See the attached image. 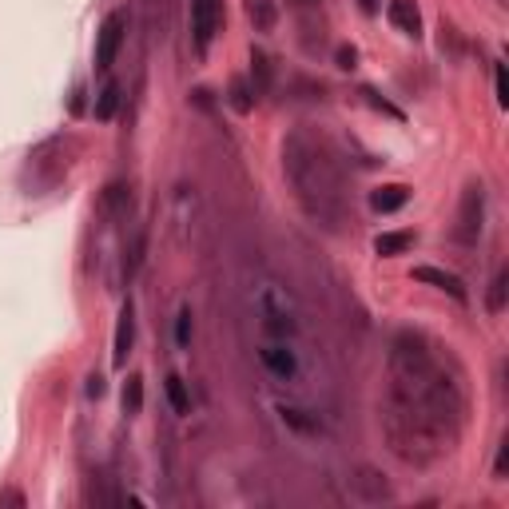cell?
Masks as SVG:
<instances>
[{
	"label": "cell",
	"instance_id": "5b68a950",
	"mask_svg": "<svg viewBox=\"0 0 509 509\" xmlns=\"http://www.w3.org/2000/svg\"><path fill=\"white\" fill-rule=\"evenodd\" d=\"M219 21H224V0H191V40L199 52H207V44L215 40Z\"/></svg>",
	"mask_w": 509,
	"mask_h": 509
},
{
	"label": "cell",
	"instance_id": "8fae6325",
	"mask_svg": "<svg viewBox=\"0 0 509 509\" xmlns=\"http://www.w3.org/2000/svg\"><path fill=\"white\" fill-rule=\"evenodd\" d=\"M243 8H247V21L255 24V32H271L275 24H279L275 0H243Z\"/></svg>",
	"mask_w": 509,
	"mask_h": 509
},
{
	"label": "cell",
	"instance_id": "7a4b0ae2",
	"mask_svg": "<svg viewBox=\"0 0 509 509\" xmlns=\"http://www.w3.org/2000/svg\"><path fill=\"white\" fill-rule=\"evenodd\" d=\"M283 171L299 199L303 215L322 231H342L350 219L347 175L338 168V155L319 136L291 132L283 140Z\"/></svg>",
	"mask_w": 509,
	"mask_h": 509
},
{
	"label": "cell",
	"instance_id": "ba28073f",
	"mask_svg": "<svg viewBox=\"0 0 509 509\" xmlns=\"http://www.w3.org/2000/svg\"><path fill=\"white\" fill-rule=\"evenodd\" d=\"M386 16H391V24L402 36H418L422 32V13H418V4H414V0H391Z\"/></svg>",
	"mask_w": 509,
	"mask_h": 509
},
{
	"label": "cell",
	"instance_id": "9c48e42d",
	"mask_svg": "<svg viewBox=\"0 0 509 509\" xmlns=\"http://www.w3.org/2000/svg\"><path fill=\"white\" fill-rule=\"evenodd\" d=\"M414 279H418V283H430V286H438V291H446L450 299L466 303V286H461L458 275L438 271V267H414Z\"/></svg>",
	"mask_w": 509,
	"mask_h": 509
},
{
	"label": "cell",
	"instance_id": "603a6c76",
	"mask_svg": "<svg viewBox=\"0 0 509 509\" xmlns=\"http://www.w3.org/2000/svg\"><path fill=\"white\" fill-rule=\"evenodd\" d=\"M338 64H342V68H350V64H355V48H342L338 52Z\"/></svg>",
	"mask_w": 509,
	"mask_h": 509
},
{
	"label": "cell",
	"instance_id": "8992f818",
	"mask_svg": "<svg viewBox=\"0 0 509 509\" xmlns=\"http://www.w3.org/2000/svg\"><path fill=\"white\" fill-rule=\"evenodd\" d=\"M481 211H486V196H481V183H470L466 196H461V211H458V243H478L481 235Z\"/></svg>",
	"mask_w": 509,
	"mask_h": 509
},
{
	"label": "cell",
	"instance_id": "52a82bcc",
	"mask_svg": "<svg viewBox=\"0 0 509 509\" xmlns=\"http://www.w3.org/2000/svg\"><path fill=\"white\" fill-rule=\"evenodd\" d=\"M132 342H136V307L124 303L116 319V338H112V366H124L127 355H132Z\"/></svg>",
	"mask_w": 509,
	"mask_h": 509
},
{
	"label": "cell",
	"instance_id": "277c9868",
	"mask_svg": "<svg viewBox=\"0 0 509 509\" xmlns=\"http://www.w3.org/2000/svg\"><path fill=\"white\" fill-rule=\"evenodd\" d=\"M347 481H350V494H355L363 505H382V502H394L391 481H386V478H382V470H374V466H358Z\"/></svg>",
	"mask_w": 509,
	"mask_h": 509
},
{
	"label": "cell",
	"instance_id": "2e32d148",
	"mask_svg": "<svg viewBox=\"0 0 509 509\" xmlns=\"http://www.w3.org/2000/svg\"><path fill=\"white\" fill-rule=\"evenodd\" d=\"M168 402L175 414H188L191 410V394H188V382L180 374H168Z\"/></svg>",
	"mask_w": 509,
	"mask_h": 509
},
{
	"label": "cell",
	"instance_id": "7c38bea8",
	"mask_svg": "<svg viewBox=\"0 0 509 509\" xmlns=\"http://www.w3.org/2000/svg\"><path fill=\"white\" fill-rule=\"evenodd\" d=\"M119 100H124V84H119V80H108L96 96V119H112L119 112Z\"/></svg>",
	"mask_w": 509,
	"mask_h": 509
},
{
	"label": "cell",
	"instance_id": "7402d4cb",
	"mask_svg": "<svg viewBox=\"0 0 509 509\" xmlns=\"http://www.w3.org/2000/svg\"><path fill=\"white\" fill-rule=\"evenodd\" d=\"M100 394H104V378L92 374V378H88V398H100Z\"/></svg>",
	"mask_w": 509,
	"mask_h": 509
},
{
	"label": "cell",
	"instance_id": "5bb4252c",
	"mask_svg": "<svg viewBox=\"0 0 509 509\" xmlns=\"http://www.w3.org/2000/svg\"><path fill=\"white\" fill-rule=\"evenodd\" d=\"M191 338H196V314H191V307H180V314H175V347L191 350Z\"/></svg>",
	"mask_w": 509,
	"mask_h": 509
},
{
	"label": "cell",
	"instance_id": "3957f363",
	"mask_svg": "<svg viewBox=\"0 0 509 509\" xmlns=\"http://www.w3.org/2000/svg\"><path fill=\"white\" fill-rule=\"evenodd\" d=\"M124 40H127V13L116 8V13L104 16V24H100V32H96V68L100 72H108L116 64Z\"/></svg>",
	"mask_w": 509,
	"mask_h": 509
},
{
	"label": "cell",
	"instance_id": "cb8c5ba5",
	"mask_svg": "<svg viewBox=\"0 0 509 509\" xmlns=\"http://www.w3.org/2000/svg\"><path fill=\"white\" fill-rule=\"evenodd\" d=\"M358 8H363V13H378V0H358Z\"/></svg>",
	"mask_w": 509,
	"mask_h": 509
},
{
	"label": "cell",
	"instance_id": "6da1fadb",
	"mask_svg": "<svg viewBox=\"0 0 509 509\" xmlns=\"http://www.w3.org/2000/svg\"><path fill=\"white\" fill-rule=\"evenodd\" d=\"M461 422L466 394L438 347L418 330L394 335L382 398V434L391 453L406 466H434L458 446Z\"/></svg>",
	"mask_w": 509,
	"mask_h": 509
},
{
	"label": "cell",
	"instance_id": "d4e9b609",
	"mask_svg": "<svg viewBox=\"0 0 509 509\" xmlns=\"http://www.w3.org/2000/svg\"><path fill=\"white\" fill-rule=\"evenodd\" d=\"M299 4H319V0H299Z\"/></svg>",
	"mask_w": 509,
	"mask_h": 509
},
{
	"label": "cell",
	"instance_id": "e0dca14e",
	"mask_svg": "<svg viewBox=\"0 0 509 509\" xmlns=\"http://www.w3.org/2000/svg\"><path fill=\"white\" fill-rule=\"evenodd\" d=\"M251 76H255V96H263L271 88V60L263 52H251Z\"/></svg>",
	"mask_w": 509,
	"mask_h": 509
},
{
	"label": "cell",
	"instance_id": "9a60e30c",
	"mask_svg": "<svg viewBox=\"0 0 509 509\" xmlns=\"http://www.w3.org/2000/svg\"><path fill=\"white\" fill-rule=\"evenodd\" d=\"M140 410H144V378L132 374L124 382V414H127V418H136Z\"/></svg>",
	"mask_w": 509,
	"mask_h": 509
},
{
	"label": "cell",
	"instance_id": "4fadbf2b",
	"mask_svg": "<svg viewBox=\"0 0 509 509\" xmlns=\"http://www.w3.org/2000/svg\"><path fill=\"white\" fill-rule=\"evenodd\" d=\"M410 243H414V235H410V231H394V235H378V239H374V251L391 259V255L410 251Z\"/></svg>",
	"mask_w": 509,
	"mask_h": 509
},
{
	"label": "cell",
	"instance_id": "44dd1931",
	"mask_svg": "<svg viewBox=\"0 0 509 509\" xmlns=\"http://www.w3.org/2000/svg\"><path fill=\"white\" fill-rule=\"evenodd\" d=\"M494 84H497V104H505V68H497V76H494Z\"/></svg>",
	"mask_w": 509,
	"mask_h": 509
},
{
	"label": "cell",
	"instance_id": "ffe728a7",
	"mask_svg": "<svg viewBox=\"0 0 509 509\" xmlns=\"http://www.w3.org/2000/svg\"><path fill=\"white\" fill-rule=\"evenodd\" d=\"M505 271L502 275H497V279L494 283H489V311H494V314H502L505 311Z\"/></svg>",
	"mask_w": 509,
	"mask_h": 509
},
{
	"label": "cell",
	"instance_id": "30bf717a",
	"mask_svg": "<svg viewBox=\"0 0 509 509\" xmlns=\"http://www.w3.org/2000/svg\"><path fill=\"white\" fill-rule=\"evenodd\" d=\"M406 203H410V188H402V183H386V188L370 191V207L382 211V215H394V211H402Z\"/></svg>",
	"mask_w": 509,
	"mask_h": 509
},
{
	"label": "cell",
	"instance_id": "d6986e66",
	"mask_svg": "<svg viewBox=\"0 0 509 509\" xmlns=\"http://www.w3.org/2000/svg\"><path fill=\"white\" fill-rule=\"evenodd\" d=\"M255 92L247 88V80H231V108H235V112H251L255 108Z\"/></svg>",
	"mask_w": 509,
	"mask_h": 509
},
{
	"label": "cell",
	"instance_id": "ac0fdd59",
	"mask_svg": "<svg viewBox=\"0 0 509 509\" xmlns=\"http://www.w3.org/2000/svg\"><path fill=\"white\" fill-rule=\"evenodd\" d=\"M144 247H147V235H144V227H140V231H136V239H132V251H127V259H124V279H132V275L140 271Z\"/></svg>",
	"mask_w": 509,
	"mask_h": 509
}]
</instances>
